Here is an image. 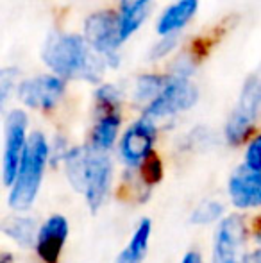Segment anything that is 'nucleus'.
<instances>
[{"label": "nucleus", "instance_id": "393cba45", "mask_svg": "<svg viewBox=\"0 0 261 263\" xmlns=\"http://www.w3.org/2000/svg\"><path fill=\"white\" fill-rule=\"evenodd\" d=\"M244 263H261V247H258V249H254V251H251L249 254H245Z\"/></svg>", "mask_w": 261, "mask_h": 263}, {"label": "nucleus", "instance_id": "412c9836", "mask_svg": "<svg viewBox=\"0 0 261 263\" xmlns=\"http://www.w3.org/2000/svg\"><path fill=\"white\" fill-rule=\"evenodd\" d=\"M142 176L143 181L149 184H156L163 176V168H161V159L157 156H150L145 163L142 165Z\"/></svg>", "mask_w": 261, "mask_h": 263}, {"label": "nucleus", "instance_id": "4468645a", "mask_svg": "<svg viewBox=\"0 0 261 263\" xmlns=\"http://www.w3.org/2000/svg\"><path fill=\"white\" fill-rule=\"evenodd\" d=\"M154 0H122L120 11V36L122 42L129 40V36L138 31L139 25L149 16Z\"/></svg>", "mask_w": 261, "mask_h": 263}, {"label": "nucleus", "instance_id": "a878e982", "mask_svg": "<svg viewBox=\"0 0 261 263\" xmlns=\"http://www.w3.org/2000/svg\"><path fill=\"white\" fill-rule=\"evenodd\" d=\"M181 263H202V256L197 253V251H190V253L183 258Z\"/></svg>", "mask_w": 261, "mask_h": 263}, {"label": "nucleus", "instance_id": "f3484780", "mask_svg": "<svg viewBox=\"0 0 261 263\" xmlns=\"http://www.w3.org/2000/svg\"><path fill=\"white\" fill-rule=\"evenodd\" d=\"M2 231L20 247H31L38 240L39 229H36L34 220L29 217H9L4 220Z\"/></svg>", "mask_w": 261, "mask_h": 263}, {"label": "nucleus", "instance_id": "2eb2a0df", "mask_svg": "<svg viewBox=\"0 0 261 263\" xmlns=\"http://www.w3.org/2000/svg\"><path fill=\"white\" fill-rule=\"evenodd\" d=\"M150 233H152V224L149 218L139 220L136 231L132 233V238L126 246V249L118 254L115 263H143L147 256V249H149Z\"/></svg>", "mask_w": 261, "mask_h": 263}, {"label": "nucleus", "instance_id": "a211bd4d", "mask_svg": "<svg viewBox=\"0 0 261 263\" xmlns=\"http://www.w3.org/2000/svg\"><path fill=\"white\" fill-rule=\"evenodd\" d=\"M168 81L161 76H143L138 79L134 88V97L138 102H154L165 90Z\"/></svg>", "mask_w": 261, "mask_h": 263}, {"label": "nucleus", "instance_id": "0eeeda50", "mask_svg": "<svg viewBox=\"0 0 261 263\" xmlns=\"http://www.w3.org/2000/svg\"><path fill=\"white\" fill-rule=\"evenodd\" d=\"M197 88L186 77H175V79L168 81V84L159 93V97L147 106L143 117L152 122L172 117V115L190 109L197 102Z\"/></svg>", "mask_w": 261, "mask_h": 263}, {"label": "nucleus", "instance_id": "6ab92c4d", "mask_svg": "<svg viewBox=\"0 0 261 263\" xmlns=\"http://www.w3.org/2000/svg\"><path fill=\"white\" fill-rule=\"evenodd\" d=\"M224 215V206L216 201H204L192 213L193 224H211Z\"/></svg>", "mask_w": 261, "mask_h": 263}, {"label": "nucleus", "instance_id": "39448f33", "mask_svg": "<svg viewBox=\"0 0 261 263\" xmlns=\"http://www.w3.org/2000/svg\"><path fill=\"white\" fill-rule=\"evenodd\" d=\"M261 111V73L251 77L247 84L244 86L238 101L236 107H234L233 115L227 120L226 125V138L233 145H240L251 131L254 129V124L259 117Z\"/></svg>", "mask_w": 261, "mask_h": 263}, {"label": "nucleus", "instance_id": "7ed1b4c3", "mask_svg": "<svg viewBox=\"0 0 261 263\" xmlns=\"http://www.w3.org/2000/svg\"><path fill=\"white\" fill-rule=\"evenodd\" d=\"M49 159V143L42 133H32L25 147L18 176L11 186L9 204L16 211H25L32 206L42 186L43 172Z\"/></svg>", "mask_w": 261, "mask_h": 263}, {"label": "nucleus", "instance_id": "f257e3e1", "mask_svg": "<svg viewBox=\"0 0 261 263\" xmlns=\"http://www.w3.org/2000/svg\"><path fill=\"white\" fill-rule=\"evenodd\" d=\"M42 55L61 79H86L91 83L101 81L106 63L98 54H93L84 38L61 32L47 40Z\"/></svg>", "mask_w": 261, "mask_h": 263}, {"label": "nucleus", "instance_id": "9b49d317", "mask_svg": "<svg viewBox=\"0 0 261 263\" xmlns=\"http://www.w3.org/2000/svg\"><path fill=\"white\" fill-rule=\"evenodd\" d=\"M229 197L236 208L251 210L261 206V172L247 165L238 166L229 177Z\"/></svg>", "mask_w": 261, "mask_h": 263}, {"label": "nucleus", "instance_id": "4be33fe9", "mask_svg": "<svg viewBox=\"0 0 261 263\" xmlns=\"http://www.w3.org/2000/svg\"><path fill=\"white\" fill-rule=\"evenodd\" d=\"M245 165L261 172V135L249 143L247 153H245Z\"/></svg>", "mask_w": 261, "mask_h": 263}, {"label": "nucleus", "instance_id": "20e7f679", "mask_svg": "<svg viewBox=\"0 0 261 263\" xmlns=\"http://www.w3.org/2000/svg\"><path fill=\"white\" fill-rule=\"evenodd\" d=\"M84 40L95 54H98L111 66L118 65V47L122 43L120 36V14L113 11H97L84 22Z\"/></svg>", "mask_w": 261, "mask_h": 263}, {"label": "nucleus", "instance_id": "5701e85b", "mask_svg": "<svg viewBox=\"0 0 261 263\" xmlns=\"http://www.w3.org/2000/svg\"><path fill=\"white\" fill-rule=\"evenodd\" d=\"M16 73L18 72L13 68H4L2 72H0V102H2V106L6 104L7 95H9V88H11V84L14 83Z\"/></svg>", "mask_w": 261, "mask_h": 263}, {"label": "nucleus", "instance_id": "f8f14e48", "mask_svg": "<svg viewBox=\"0 0 261 263\" xmlns=\"http://www.w3.org/2000/svg\"><path fill=\"white\" fill-rule=\"evenodd\" d=\"M68 238V220L63 215H52L39 228L36 253L43 263H57Z\"/></svg>", "mask_w": 261, "mask_h": 263}, {"label": "nucleus", "instance_id": "6e6552de", "mask_svg": "<svg viewBox=\"0 0 261 263\" xmlns=\"http://www.w3.org/2000/svg\"><path fill=\"white\" fill-rule=\"evenodd\" d=\"M245 224L240 215H229L218 226L213 247V263H244Z\"/></svg>", "mask_w": 261, "mask_h": 263}, {"label": "nucleus", "instance_id": "f03ea898", "mask_svg": "<svg viewBox=\"0 0 261 263\" xmlns=\"http://www.w3.org/2000/svg\"><path fill=\"white\" fill-rule=\"evenodd\" d=\"M66 170L73 188L84 192L90 210L97 213L111 188L113 168L109 158L93 147L73 149L66 156Z\"/></svg>", "mask_w": 261, "mask_h": 263}, {"label": "nucleus", "instance_id": "1a4fd4ad", "mask_svg": "<svg viewBox=\"0 0 261 263\" xmlns=\"http://www.w3.org/2000/svg\"><path fill=\"white\" fill-rule=\"evenodd\" d=\"M65 93V83L57 76H39L24 81L18 88V97L25 106L49 111L61 101Z\"/></svg>", "mask_w": 261, "mask_h": 263}, {"label": "nucleus", "instance_id": "9d476101", "mask_svg": "<svg viewBox=\"0 0 261 263\" xmlns=\"http://www.w3.org/2000/svg\"><path fill=\"white\" fill-rule=\"evenodd\" d=\"M154 142H156V125L152 120L143 117L126 131L120 143V154L127 165H143L152 156Z\"/></svg>", "mask_w": 261, "mask_h": 263}, {"label": "nucleus", "instance_id": "aec40b11", "mask_svg": "<svg viewBox=\"0 0 261 263\" xmlns=\"http://www.w3.org/2000/svg\"><path fill=\"white\" fill-rule=\"evenodd\" d=\"M97 107L101 113H113L120 107V93L115 86L104 84L97 91Z\"/></svg>", "mask_w": 261, "mask_h": 263}, {"label": "nucleus", "instance_id": "bb28decb", "mask_svg": "<svg viewBox=\"0 0 261 263\" xmlns=\"http://www.w3.org/2000/svg\"><path fill=\"white\" fill-rule=\"evenodd\" d=\"M0 263H13V256H11L9 253H4L2 256H0Z\"/></svg>", "mask_w": 261, "mask_h": 263}, {"label": "nucleus", "instance_id": "423d86ee", "mask_svg": "<svg viewBox=\"0 0 261 263\" xmlns=\"http://www.w3.org/2000/svg\"><path fill=\"white\" fill-rule=\"evenodd\" d=\"M27 142V115L20 109L11 111L6 120V147L2 159L4 184L7 186H13L16 179Z\"/></svg>", "mask_w": 261, "mask_h": 263}, {"label": "nucleus", "instance_id": "dca6fc26", "mask_svg": "<svg viewBox=\"0 0 261 263\" xmlns=\"http://www.w3.org/2000/svg\"><path fill=\"white\" fill-rule=\"evenodd\" d=\"M120 129V113L113 111V113H102L101 118L97 120L91 133V145L95 151L106 153L108 149H111L113 143L116 140Z\"/></svg>", "mask_w": 261, "mask_h": 263}, {"label": "nucleus", "instance_id": "ddd939ff", "mask_svg": "<svg viewBox=\"0 0 261 263\" xmlns=\"http://www.w3.org/2000/svg\"><path fill=\"white\" fill-rule=\"evenodd\" d=\"M197 7H198V0H177L170 7H167V11L161 14L156 31L161 36L177 34V31H181L193 18Z\"/></svg>", "mask_w": 261, "mask_h": 263}, {"label": "nucleus", "instance_id": "b1692460", "mask_svg": "<svg viewBox=\"0 0 261 263\" xmlns=\"http://www.w3.org/2000/svg\"><path fill=\"white\" fill-rule=\"evenodd\" d=\"M175 43H177V34L163 36V40H159V42H157V45L152 49V52H150V58H152V59L163 58L165 54H168L172 49H174Z\"/></svg>", "mask_w": 261, "mask_h": 263}]
</instances>
